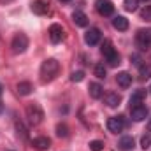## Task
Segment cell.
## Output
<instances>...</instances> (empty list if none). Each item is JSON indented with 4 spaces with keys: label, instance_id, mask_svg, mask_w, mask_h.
Instances as JSON below:
<instances>
[{
    "label": "cell",
    "instance_id": "cell-1",
    "mask_svg": "<svg viewBox=\"0 0 151 151\" xmlns=\"http://www.w3.org/2000/svg\"><path fill=\"white\" fill-rule=\"evenodd\" d=\"M60 72V63L55 60V58H47L42 62L40 65V79L42 83H47V81H53Z\"/></svg>",
    "mask_w": 151,
    "mask_h": 151
},
{
    "label": "cell",
    "instance_id": "cell-2",
    "mask_svg": "<svg viewBox=\"0 0 151 151\" xmlns=\"http://www.w3.org/2000/svg\"><path fill=\"white\" fill-rule=\"evenodd\" d=\"M11 49H12V53H16V55L25 53V51L28 49V37H27L25 34H16V35L12 37V42H11Z\"/></svg>",
    "mask_w": 151,
    "mask_h": 151
},
{
    "label": "cell",
    "instance_id": "cell-3",
    "mask_svg": "<svg viewBox=\"0 0 151 151\" xmlns=\"http://www.w3.org/2000/svg\"><path fill=\"white\" fill-rule=\"evenodd\" d=\"M27 118L32 125H39L44 119V111L39 104H28L27 106Z\"/></svg>",
    "mask_w": 151,
    "mask_h": 151
},
{
    "label": "cell",
    "instance_id": "cell-4",
    "mask_svg": "<svg viewBox=\"0 0 151 151\" xmlns=\"http://www.w3.org/2000/svg\"><path fill=\"white\" fill-rule=\"evenodd\" d=\"M135 40H137V46L146 49L151 46V28H141L137 34H135Z\"/></svg>",
    "mask_w": 151,
    "mask_h": 151
},
{
    "label": "cell",
    "instance_id": "cell-5",
    "mask_svg": "<svg viewBox=\"0 0 151 151\" xmlns=\"http://www.w3.org/2000/svg\"><path fill=\"white\" fill-rule=\"evenodd\" d=\"M95 9L100 16H111L114 12V5L111 0H95Z\"/></svg>",
    "mask_w": 151,
    "mask_h": 151
},
{
    "label": "cell",
    "instance_id": "cell-6",
    "mask_svg": "<svg viewBox=\"0 0 151 151\" xmlns=\"http://www.w3.org/2000/svg\"><path fill=\"white\" fill-rule=\"evenodd\" d=\"M123 127H125L123 116H113V118L107 119V128H109V132H113V134H119V132L123 130Z\"/></svg>",
    "mask_w": 151,
    "mask_h": 151
},
{
    "label": "cell",
    "instance_id": "cell-7",
    "mask_svg": "<svg viewBox=\"0 0 151 151\" xmlns=\"http://www.w3.org/2000/svg\"><path fill=\"white\" fill-rule=\"evenodd\" d=\"M130 114H132V119H134V121H142V119H146V116H148V107L142 106V104L132 106Z\"/></svg>",
    "mask_w": 151,
    "mask_h": 151
},
{
    "label": "cell",
    "instance_id": "cell-8",
    "mask_svg": "<svg viewBox=\"0 0 151 151\" xmlns=\"http://www.w3.org/2000/svg\"><path fill=\"white\" fill-rule=\"evenodd\" d=\"M62 39H63V28L60 25H51L49 27V40L53 44H58V42H62Z\"/></svg>",
    "mask_w": 151,
    "mask_h": 151
},
{
    "label": "cell",
    "instance_id": "cell-9",
    "mask_svg": "<svg viewBox=\"0 0 151 151\" xmlns=\"http://www.w3.org/2000/svg\"><path fill=\"white\" fill-rule=\"evenodd\" d=\"M84 42L88 46H95L100 42V30L99 28H90L86 34H84Z\"/></svg>",
    "mask_w": 151,
    "mask_h": 151
},
{
    "label": "cell",
    "instance_id": "cell-10",
    "mask_svg": "<svg viewBox=\"0 0 151 151\" xmlns=\"http://www.w3.org/2000/svg\"><path fill=\"white\" fill-rule=\"evenodd\" d=\"M32 148L35 151H47L51 148V141L47 137H35L32 141Z\"/></svg>",
    "mask_w": 151,
    "mask_h": 151
},
{
    "label": "cell",
    "instance_id": "cell-11",
    "mask_svg": "<svg viewBox=\"0 0 151 151\" xmlns=\"http://www.w3.org/2000/svg\"><path fill=\"white\" fill-rule=\"evenodd\" d=\"M30 9H32L34 14H37V16H44V14L47 12V4H46L44 0H34V2L30 4Z\"/></svg>",
    "mask_w": 151,
    "mask_h": 151
},
{
    "label": "cell",
    "instance_id": "cell-12",
    "mask_svg": "<svg viewBox=\"0 0 151 151\" xmlns=\"http://www.w3.org/2000/svg\"><path fill=\"white\" fill-rule=\"evenodd\" d=\"M104 100H106L107 107H118L119 102H121V95L116 93V91H109V93H106V99Z\"/></svg>",
    "mask_w": 151,
    "mask_h": 151
},
{
    "label": "cell",
    "instance_id": "cell-13",
    "mask_svg": "<svg viewBox=\"0 0 151 151\" xmlns=\"http://www.w3.org/2000/svg\"><path fill=\"white\" fill-rule=\"evenodd\" d=\"M88 91H90V97H91V99H95V100L102 99V95H104V88H102V84H100V83H91V84H90V88H88Z\"/></svg>",
    "mask_w": 151,
    "mask_h": 151
},
{
    "label": "cell",
    "instance_id": "cell-14",
    "mask_svg": "<svg viewBox=\"0 0 151 151\" xmlns=\"http://www.w3.org/2000/svg\"><path fill=\"white\" fill-rule=\"evenodd\" d=\"M146 100V90H135L130 97V104L132 106H139Z\"/></svg>",
    "mask_w": 151,
    "mask_h": 151
},
{
    "label": "cell",
    "instance_id": "cell-15",
    "mask_svg": "<svg viewBox=\"0 0 151 151\" xmlns=\"http://www.w3.org/2000/svg\"><path fill=\"white\" fill-rule=\"evenodd\" d=\"M72 21H74L77 27H86L88 25V16L83 11H74L72 12Z\"/></svg>",
    "mask_w": 151,
    "mask_h": 151
},
{
    "label": "cell",
    "instance_id": "cell-16",
    "mask_svg": "<svg viewBox=\"0 0 151 151\" xmlns=\"http://www.w3.org/2000/svg\"><path fill=\"white\" fill-rule=\"evenodd\" d=\"M113 27L119 32H125V30H128V19L125 16H116L113 19Z\"/></svg>",
    "mask_w": 151,
    "mask_h": 151
},
{
    "label": "cell",
    "instance_id": "cell-17",
    "mask_svg": "<svg viewBox=\"0 0 151 151\" xmlns=\"http://www.w3.org/2000/svg\"><path fill=\"white\" fill-rule=\"evenodd\" d=\"M16 90H18V93H19L21 97H27V95H30V93H32L34 86H32V83H28V81H21V83H18Z\"/></svg>",
    "mask_w": 151,
    "mask_h": 151
},
{
    "label": "cell",
    "instance_id": "cell-18",
    "mask_svg": "<svg viewBox=\"0 0 151 151\" xmlns=\"http://www.w3.org/2000/svg\"><path fill=\"white\" fill-rule=\"evenodd\" d=\"M116 81H118V84L121 88H128L132 84V76L128 74V72H119V74L116 76Z\"/></svg>",
    "mask_w": 151,
    "mask_h": 151
},
{
    "label": "cell",
    "instance_id": "cell-19",
    "mask_svg": "<svg viewBox=\"0 0 151 151\" xmlns=\"http://www.w3.org/2000/svg\"><path fill=\"white\" fill-rule=\"evenodd\" d=\"M118 146H119L121 151H132L134 150V139L130 135H125V137H121V141H119Z\"/></svg>",
    "mask_w": 151,
    "mask_h": 151
},
{
    "label": "cell",
    "instance_id": "cell-20",
    "mask_svg": "<svg viewBox=\"0 0 151 151\" xmlns=\"http://www.w3.org/2000/svg\"><path fill=\"white\" fill-rule=\"evenodd\" d=\"M16 132H18V135L21 137V139H28V130H27V127L21 123V121H16Z\"/></svg>",
    "mask_w": 151,
    "mask_h": 151
},
{
    "label": "cell",
    "instance_id": "cell-21",
    "mask_svg": "<svg viewBox=\"0 0 151 151\" xmlns=\"http://www.w3.org/2000/svg\"><path fill=\"white\" fill-rule=\"evenodd\" d=\"M100 51H102V55H104V56H109V55H113V53L116 51V49L113 47V44H111V40H104V44H102V47H100Z\"/></svg>",
    "mask_w": 151,
    "mask_h": 151
},
{
    "label": "cell",
    "instance_id": "cell-22",
    "mask_svg": "<svg viewBox=\"0 0 151 151\" xmlns=\"http://www.w3.org/2000/svg\"><path fill=\"white\" fill-rule=\"evenodd\" d=\"M93 72H95V76H97L99 79H104L106 74H107V70H106L104 63H97V65H95V69H93Z\"/></svg>",
    "mask_w": 151,
    "mask_h": 151
},
{
    "label": "cell",
    "instance_id": "cell-23",
    "mask_svg": "<svg viewBox=\"0 0 151 151\" xmlns=\"http://www.w3.org/2000/svg\"><path fill=\"white\" fill-rule=\"evenodd\" d=\"M137 5H139V0H125V2H123V7H125L128 12L137 11Z\"/></svg>",
    "mask_w": 151,
    "mask_h": 151
},
{
    "label": "cell",
    "instance_id": "cell-24",
    "mask_svg": "<svg viewBox=\"0 0 151 151\" xmlns=\"http://www.w3.org/2000/svg\"><path fill=\"white\" fill-rule=\"evenodd\" d=\"M56 135H58V137H67V135H69V127H67L65 123L56 125Z\"/></svg>",
    "mask_w": 151,
    "mask_h": 151
},
{
    "label": "cell",
    "instance_id": "cell-25",
    "mask_svg": "<svg viewBox=\"0 0 151 151\" xmlns=\"http://www.w3.org/2000/svg\"><path fill=\"white\" fill-rule=\"evenodd\" d=\"M107 58V63L111 65V67H116V65H119V55L114 51L113 55H109V56H106Z\"/></svg>",
    "mask_w": 151,
    "mask_h": 151
},
{
    "label": "cell",
    "instance_id": "cell-26",
    "mask_svg": "<svg viewBox=\"0 0 151 151\" xmlns=\"http://www.w3.org/2000/svg\"><path fill=\"white\" fill-rule=\"evenodd\" d=\"M90 150L91 151H102L104 150V142L102 141H91L90 142Z\"/></svg>",
    "mask_w": 151,
    "mask_h": 151
},
{
    "label": "cell",
    "instance_id": "cell-27",
    "mask_svg": "<svg viewBox=\"0 0 151 151\" xmlns=\"http://www.w3.org/2000/svg\"><path fill=\"white\" fill-rule=\"evenodd\" d=\"M141 18L146 19V21H151V5H146V7L141 11Z\"/></svg>",
    "mask_w": 151,
    "mask_h": 151
},
{
    "label": "cell",
    "instance_id": "cell-28",
    "mask_svg": "<svg viewBox=\"0 0 151 151\" xmlns=\"http://www.w3.org/2000/svg\"><path fill=\"white\" fill-rule=\"evenodd\" d=\"M139 70H141V77H142V79H150L151 77V67H144V65H141Z\"/></svg>",
    "mask_w": 151,
    "mask_h": 151
},
{
    "label": "cell",
    "instance_id": "cell-29",
    "mask_svg": "<svg viewBox=\"0 0 151 151\" xmlns=\"http://www.w3.org/2000/svg\"><path fill=\"white\" fill-rule=\"evenodd\" d=\"M70 79H72L74 83H81V81L84 79V72H83V70H77V72H72V76H70Z\"/></svg>",
    "mask_w": 151,
    "mask_h": 151
},
{
    "label": "cell",
    "instance_id": "cell-30",
    "mask_svg": "<svg viewBox=\"0 0 151 151\" xmlns=\"http://www.w3.org/2000/svg\"><path fill=\"white\" fill-rule=\"evenodd\" d=\"M141 146H142V150H148L151 146V135H144L142 139H141Z\"/></svg>",
    "mask_w": 151,
    "mask_h": 151
},
{
    "label": "cell",
    "instance_id": "cell-31",
    "mask_svg": "<svg viewBox=\"0 0 151 151\" xmlns=\"http://www.w3.org/2000/svg\"><path fill=\"white\" fill-rule=\"evenodd\" d=\"M130 62H132L134 65L141 67V62H142V60H141V56H139V55H132V56H130Z\"/></svg>",
    "mask_w": 151,
    "mask_h": 151
},
{
    "label": "cell",
    "instance_id": "cell-32",
    "mask_svg": "<svg viewBox=\"0 0 151 151\" xmlns=\"http://www.w3.org/2000/svg\"><path fill=\"white\" fill-rule=\"evenodd\" d=\"M148 132H151V119L148 121Z\"/></svg>",
    "mask_w": 151,
    "mask_h": 151
},
{
    "label": "cell",
    "instance_id": "cell-33",
    "mask_svg": "<svg viewBox=\"0 0 151 151\" xmlns=\"http://www.w3.org/2000/svg\"><path fill=\"white\" fill-rule=\"evenodd\" d=\"M2 93H4V86L0 84V97H2Z\"/></svg>",
    "mask_w": 151,
    "mask_h": 151
},
{
    "label": "cell",
    "instance_id": "cell-34",
    "mask_svg": "<svg viewBox=\"0 0 151 151\" xmlns=\"http://www.w3.org/2000/svg\"><path fill=\"white\" fill-rule=\"evenodd\" d=\"M7 2H11V0H0V4H7Z\"/></svg>",
    "mask_w": 151,
    "mask_h": 151
},
{
    "label": "cell",
    "instance_id": "cell-35",
    "mask_svg": "<svg viewBox=\"0 0 151 151\" xmlns=\"http://www.w3.org/2000/svg\"><path fill=\"white\" fill-rule=\"evenodd\" d=\"M2 111H4V106H2V102H0V114H2Z\"/></svg>",
    "mask_w": 151,
    "mask_h": 151
},
{
    "label": "cell",
    "instance_id": "cell-36",
    "mask_svg": "<svg viewBox=\"0 0 151 151\" xmlns=\"http://www.w3.org/2000/svg\"><path fill=\"white\" fill-rule=\"evenodd\" d=\"M139 2H151V0H139Z\"/></svg>",
    "mask_w": 151,
    "mask_h": 151
},
{
    "label": "cell",
    "instance_id": "cell-37",
    "mask_svg": "<svg viewBox=\"0 0 151 151\" xmlns=\"http://www.w3.org/2000/svg\"><path fill=\"white\" fill-rule=\"evenodd\" d=\"M60 2H70V0H60Z\"/></svg>",
    "mask_w": 151,
    "mask_h": 151
},
{
    "label": "cell",
    "instance_id": "cell-38",
    "mask_svg": "<svg viewBox=\"0 0 151 151\" xmlns=\"http://www.w3.org/2000/svg\"><path fill=\"white\" fill-rule=\"evenodd\" d=\"M150 90H151V88H150Z\"/></svg>",
    "mask_w": 151,
    "mask_h": 151
}]
</instances>
